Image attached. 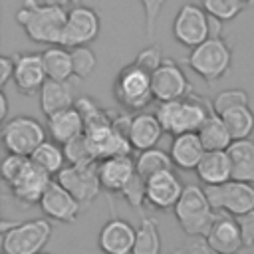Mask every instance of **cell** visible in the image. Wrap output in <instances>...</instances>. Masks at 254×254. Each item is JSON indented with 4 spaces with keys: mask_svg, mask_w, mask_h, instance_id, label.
Segmentation results:
<instances>
[{
    "mask_svg": "<svg viewBox=\"0 0 254 254\" xmlns=\"http://www.w3.org/2000/svg\"><path fill=\"white\" fill-rule=\"evenodd\" d=\"M183 62L206 83H214L222 75H226V71L230 69L232 48L218 32H214L206 42L192 48Z\"/></svg>",
    "mask_w": 254,
    "mask_h": 254,
    "instance_id": "obj_5",
    "label": "cell"
},
{
    "mask_svg": "<svg viewBox=\"0 0 254 254\" xmlns=\"http://www.w3.org/2000/svg\"><path fill=\"white\" fill-rule=\"evenodd\" d=\"M163 133L165 131H163V127H161V123H159L155 113H145V111L133 113L129 141H131L133 149H137L139 153L157 147V143L163 137Z\"/></svg>",
    "mask_w": 254,
    "mask_h": 254,
    "instance_id": "obj_25",
    "label": "cell"
},
{
    "mask_svg": "<svg viewBox=\"0 0 254 254\" xmlns=\"http://www.w3.org/2000/svg\"><path fill=\"white\" fill-rule=\"evenodd\" d=\"M198 137L206 151H228V147L234 143L224 119L216 115L214 111L208 115L204 125L198 129Z\"/></svg>",
    "mask_w": 254,
    "mask_h": 254,
    "instance_id": "obj_27",
    "label": "cell"
},
{
    "mask_svg": "<svg viewBox=\"0 0 254 254\" xmlns=\"http://www.w3.org/2000/svg\"><path fill=\"white\" fill-rule=\"evenodd\" d=\"M206 242L218 254H238L246 246L238 218L226 216L222 212L218 214V218L214 220L210 232L206 234Z\"/></svg>",
    "mask_w": 254,
    "mask_h": 254,
    "instance_id": "obj_20",
    "label": "cell"
},
{
    "mask_svg": "<svg viewBox=\"0 0 254 254\" xmlns=\"http://www.w3.org/2000/svg\"><path fill=\"white\" fill-rule=\"evenodd\" d=\"M64 153H65V159H67V165H93L97 163L95 157H93V151L85 139V135H79L75 137L73 141L65 143L64 145Z\"/></svg>",
    "mask_w": 254,
    "mask_h": 254,
    "instance_id": "obj_37",
    "label": "cell"
},
{
    "mask_svg": "<svg viewBox=\"0 0 254 254\" xmlns=\"http://www.w3.org/2000/svg\"><path fill=\"white\" fill-rule=\"evenodd\" d=\"M139 67H143L145 71H149V73H153L163 62H165V58H163V52H161V48L159 46H147V48H143L137 56H135V60H133Z\"/></svg>",
    "mask_w": 254,
    "mask_h": 254,
    "instance_id": "obj_41",
    "label": "cell"
},
{
    "mask_svg": "<svg viewBox=\"0 0 254 254\" xmlns=\"http://www.w3.org/2000/svg\"><path fill=\"white\" fill-rule=\"evenodd\" d=\"M56 181L69 190L83 206L93 202L97 194L103 190L97 165H65L58 175Z\"/></svg>",
    "mask_w": 254,
    "mask_h": 254,
    "instance_id": "obj_11",
    "label": "cell"
},
{
    "mask_svg": "<svg viewBox=\"0 0 254 254\" xmlns=\"http://www.w3.org/2000/svg\"><path fill=\"white\" fill-rule=\"evenodd\" d=\"M101 30V20L99 14L89 8V6H73L67 10V20L62 32L60 46L64 48H79V46H89Z\"/></svg>",
    "mask_w": 254,
    "mask_h": 254,
    "instance_id": "obj_10",
    "label": "cell"
},
{
    "mask_svg": "<svg viewBox=\"0 0 254 254\" xmlns=\"http://www.w3.org/2000/svg\"><path fill=\"white\" fill-rule=\"evenodd\" d=\"M113 97L125 111H141L145 109L153 97L151 73L139 67L135 62L127 64L119 69L113 81Z\"/></svg>",
    "mask_w": 254,
    "mask_h": 254,
    "instance_id": "obj_6",
    "label": "cell"
},
{
    "mask_svg": "<svg viewBox=\"0 0 254 254\" xmlns=\"http://www.w3.org/2000/svg\"><path fill=\"white\" fill-rule=\"evenodd\" d=\"M210 113L212 109H208V103L196 93H189L183 99L159 103L155 111L163 131L173 137L181 133H198Z\"/></svg>",
    "mask_w": 254,
    "mask_h": 254,
    "instance_id": "obj_2",
    "label": "cell"
},
{
    "mask_svg": "<svg viewBox=\"0 0 254 254\" xmlns=\"http://www.w3.org/2000/svg\"><path fill=\"white\" fill-rule=\"evenodd\" d=\"M173 159L167 151L159 149V147H153V149H147V151H141L135 159V169H137V175L145 181H149L151 177L159 175V173H165V171H173Z\"/></svg>",
    "mask_w": 254,
    "mask_h": 254,
    "instance_id": "obj_29",
    "label": "cell"
},
{
    "mask_svg": "<svg viewBox=\"0 0 254 254\" xmlns=\"http://www.w3.org/2000/svg\"><path fill=\"white\" fill-rule=\"evenodd\" d=\"M65 2H69V4H75V6H79V2H81V0H65Z\"/></svg>",
    "mask_w": 254,
    "mask_h": 254,
    "instance_id": "obj_47",
    "label": "cell"
},
{
    "mask_svg": "<svg viewBox=\"0 0 254 254\" xmlns=\"http://www.w3.org/2000/svg\"><path fill=\"white\" fill-rule=\"evenodd\" d=\"M141 6H143V20H145V36L147 38H153L155 36V28H157V22H159V16L165 8V2L167 0H139Z\"/></svg>",
    "mask_w": 254,
    "mask_h": 254,
    "instance_id": "obj_40",
    "label": "cell"
},
{
    "mask_svg": "<svg viewBox=\"0 0 254 254\" xmlns=\"http://www.w3.org/2000/svg\"><path fill=\"white\" fill-rule=\"evenodd\" d=\"M185 185L173 171L159 173L147 181V204L157 210H175Z\"/></svg>",
    "mask_w": 254,
    "mask_h": 254,
    "instance_id": "obj_17",
    "label": "cell"
},
{
    "mask_svg": "<svg viewBox=\"0 0 254 254\" xmlns=\"http://www.w3.org/2000/svg\"><path fill=\"white\" fill-rule=\"evenodd\" d=\"M44 2L46 4H62V6L65 4V0H44Z\"/></svg>",
    "mask_w": 254,
    "mask_h": 254,
    "instance_id": "obj_46",
    "label": "cell"
},
{
    "mask_svg": "<svg viewBox=\"0 0 254 254\" xmlns=\"http://www.w3.org/2000/svg\"><path fill=\"white\" fill-rule=\"evenodd\" d=\"M230 135L234 141H242V139H248L254 131V111L250 109V105L246 107H238V109H232L228 113L222 115Z\"/></svg>",
    "mask_w": 254,
    "mask_h": 254,
    "instance_id": "obj_32",
    "label": "cell"
},
{
    "mask_svg": "<svg viewBox=\"0 0 254 254\" xmlns=\"http://www.w3.org/2000/svg\"><path fill=\"white\" fill-rule=\"evenodd\" d=\"M42 58H44V67H46L48 79L67 81L73 75L71 50H67L64 46H52L42 52Z\"/></svg>",
    "mask_w": 254,
    "mask_h": 254,
    "instance_id": "obj_28",
    "label": "cell"
},
{
    "mask_svg": "<svg viewBox=\"0 0 254 254\" xmlns=\"http://www.w3.org/2000/svg\"><path fill=\"white\" fill-rule=\"evenodd\" d=\"M135 242H137V228L115 214L101 226L97 234V246L103 254H131Z\"/></svg>",
    "mask_w": 254,
    "mask_h": 254,
    "instance_id": "obj_16",
    "label": "cell"
},
{
    "mask_svg": "<svg viewBox=\"0 0 254 254\" xmlns=\"http://www.w3.org/2000/svg\"><path fill=\"white\" fill-rule=\"evenodd\" d=\"M52 175H48L46 171H42L38 165L30 163L26 165V169L10 183L6 185L12 192V196L22 204V206H32V204H40L44 192L48 190V187L52 185Z\"/></svg>",
    "mask_w": 254,
    "mask_h": 254,
    "instance_id": "obj_14",
    "label": "cell"
},
{
    "mask_svg": "<svg viewBox=\"0 0 254 254\" xmlns=\"http://www.w3.org/2000/svg\"><path fill=\"white\" fill-rule=\"evenodd\" d=\"M208 200L216 212H226L240 218L254 210V185L242 181H228L218 187H204Z\"/></svg>",
    "mask_w": 254,
    "mask_h": 254,
    "instance_id": "obj_8",
    "label": "cell"
},
{
    "mask_svg": "<svg viewBox=\"0 0 254 254\" xmlns=\"http://www.w3.org/2000/svg\"><path fill=\"white\" fill-rule=\"evenodd\" d=\"M206 149L198 137V133H181L173 137L169 155L173 159V165L181 171H192L198 167L200 159L204 157Z\"/></svg>",
    "mask_w": 254,
    "mask_h": 254,
    "instance_id": "obj_22",
    "label": "cell"
},
{
    "mask_svg": "<svg viewBox=\"0 0 254 254\" xmlns=\"http://www.w3.org/2000/svg\"><path fill=\"white\" fill-rule=\"evenodd\" d=\"M46 127H48V133H50L52 141H56L60 145H65V143H69L75 137L85 133L83 117L75 109V105L69 107V109H64V111H58L54 115H48L46 117Z\"/></svg>",
    "mask_w": 254,
    "mask_h": 254,
    "instance_id": "obj_21",
    "label": "cell"
},
{
    "mask_svg": "<svg viewBox=\"0 0 254 254\" xmlns=\"http://www.w3.org/2000/svg\"><path fill=\"white\" fill-rule=\"evenodd\" d=\"M75 109L81 113L83 117V123L85 127H91V125H99V123H109L113 117L95 103V99H91L89 95H79L77 101H75Z\"/></svg>",
    "mask_w": 254,
    "mask_h": 254,
    "instance_id": "obj_36",
    "label": "cell"
},
{
    "mask_svg": "<svg viewBox=\"0 0 254 254\" xmlns=\"http://www.w3.org/2000/svg\"><path fill=\"white\" fill-rule=\"evenodd\" d=\"M4 254H40L52 238L50 218H32L24 222H0Z\"/></svg>",
    "mask_w": 254,
    "mask_h": 254,
    "instance_id": "obj_4",
    "label": "cell"
},
{
    "mask_svg": "<svg viewBox=\"0 0 254 254\" xmlns=\"http://www.w3.org/2000/svg\"><path fill=\"white\" fill-rule=\"evenodd\" d=\"M44 141L46 127L30 115H16L2 125V143L8 153L30 157Z\"/></svg>",
    "mask_w": 254,
    "mask_h": 254,
    "instance_id": "obj_7",
    "label": "cell"
},
{
    "mask_svg": "<svg viewBox=\"0 0 254 254\" xmlns=\"http://www.w3.org/2000/svg\"><path fill=\"white\" fill-rule=\"evenodd\" d=\"M194 171L204 187H218L232 181V165L228 151H206Z\"/></svg>",
    "mask_w": 254,
    "mask_h": 254,
    "instance_id": "obj_24",
    "label": "cell"
},
{
    "mask_svg": "<svg viewBox=\"0 0 254 254\" xmlns=\"http://www.w3.org/2000/svg\"><path fill=\"white\" fill-rule=\"evenodd\" d=\"M14 20L32 42L46 46H60L62 32L67 20V10H64L62 4L24 0L16 10Z\"/></svg>",
    "mask_w": 254,
    "mask_h": 254,
    "instance_id": "obj_1",
    "label": "cell"
},
{
    "mask_svg": "<svg viewBox=\"0 0 254 254\" xmlns=\"http://www.w3.org/2000/svg\"><path fill=\"white\" fill-rule=\"evenodd\" d=\"M97 171H99L103 190L115 192V194H121L123 189L131 183V179L137 175L135 159H131V155H119V157H109L105 161H99Z\"/></svg>",
    "mask_w": 254,
    "mask_h": 254,
    "instance_id": "obj_19",
    "label": "cell"
},
{
    "mask_svg": "<svg viewBox=\"0 0 254 254\" xmlns=\"http://www.w3.org/2000/svg\"><path fill=\"white\" fill-rule=\"evenodd\" d=\"M121 196L129 202V206H131L133 210L141 212L143 202H147V181L141 179L139 175H135V177L131 179V183L123 189Z\"/></svg>",
    "mask_w": 254,
    "mask_h": 254,
    "instance_id": "obj_38",
    "label": "cell"
},
{
    "mask_svg": "<svg viewBox=\"0 0 254 254\" xmlns=\"http://www.w3.org/2000/svg\"><path fill=\"white\" fill-rule=\"evenodd\" d=\"M2 254H4V252H2Z\"/></svg>",
    "mask_w": 254,
    "mask_h": 254,
    "instance_id": "obj_50",
    "label": "cell"
},
{
    "mask_svg": "<svg viewBox=\"0 0 254 254\" xmlns=\"http://www.w3.org/2000/svg\"><path fill=\"white\" fill-rule=\"evenodd\" d=\"M212 36L208 14L198 4H183L173 20V38L185 48H196Z\"/></svg>",
    "mask_w": 254,
    "mask_h": 254,
    "instance_id": "obj_9",
    "label": "cell"
},
{
    "mask_svg": "<svg viewBox=\"0 0 254 254\" xmlns=\"http://www.w3.org/2000/svg\"><path fill=\"white\" fill-rule=\"evenodd\" d=\"M30 159H32L34 165H38L42 171H46L52 177H56L67 165V159H65V153H64V145H60L56 141H44L30 155Z\"/></svg>",
    "mask_w": 254,
    "mask_h": 254,
    "instance_id": "obj_30",
    "label": "cell"
},
{
    "mask_svg": "<svg viewBox=\"0 0 254 254\" xmlns=\"http://www.w3.org/2000/svg\"><path fill=\"white\" fill-rule=\"evenodd\" d=\"M200 6L216 22H230L246 8L238 0H200Z\"/></svg>",
    "mask_w": 254,
    "mask_h": 254,
    "instance_id": "obj_34",
    "label": "cell"
},
{
    "mask_svg": "<svg viewBox=\"0 0 254 254\" xmlns=\"http://www.w3.org/2000/svg\"><path fill=\"white\" fill-rule=\"evenodd\" d=\"M131 254H163L159 226L153 216H143V220L137 228V242H135V248Z\"/></svg>",
    "mask_w": 254,
    "mask_h": 254,
    "instance_id": "obj_31",
    "label": "cell"
},
{
    "mask_svg": "<svg viewBox=\"0 0 254 254\" xmlns=\"http://www.w3.org/2000/svg\"><path fill=\"white\" fill-rule=\"evenodd\" d=\"M81 206L83 204L69 190H65L56 179L52 181V185L48 187V190L44 192L40 200V208L46 214V218L62 222V224L75 222V218L81 212Z\"/></svg>",
    "mask_w": 254,
    "mask_h": 254,
    "instance_id": "obj_15",
    "label": "cell"
},
{
    "mask_svg": "<svg viewBox=\"0 0 254 254\" xmlns=\"http://www.w3.org/2000/svg\"><path fill=\"white\" fill-rule=\"evenodd\" d=\"M240 228H242V236H244V244L246 246H254V210H250L248 214L238 218Z\"/></svg>",
    "mask_w": 254,
    "mask_h": 254,
    "instance_id": "obj_44",
    "label": "cell"
},
{
    "mask_svg": "<svg viewBox=\"0 0 254 254\" xmlns=\"http://www.w3.org/2000/svg\"><path fill=\"white\" fill-rule=\"evenodd\" d=\"M77 97L79 95H75V87L69 79L67 81L48 79L40 89V109L48 117V115H54L58 111L73 107Z\"/></svg>",
    "mask_w": 254,
    "mask_h": 254,
    "instance_id": "obj_23",
    "label": "cell"
},
{
    "mask_svg": "<svg viewBox=\"0 0 254 254\" xmlns=\"http://www.w3.org/2000/svg\"><path fill=\"white\" fill-rule=\"evenodd\" d=\"M14 58H16V71L12 81L16 89L24 95H32L36 91L40 93L42 85L48 81L42 54L30 52V54H18Z\"/></svg>",
    "mask_w": 254,
    "mask_h": 254,
    "instance_id": "obj_18",
    "label": "cell"
},
{
    "mask_svg": "<svg viewBox=\"0 0 254 254\" xmlns=\"http://www.w3.org/2000/svg\"><path fill=\"white\" fill-rule=\"evenodd\" d=\"M30 163V157H24V155H14V153H8L4 159H2V165H0V175H2V181L6 185H10L24 169L26 165Z\"/></svg>",
    "mask_w": 254,
    "mask_h": 254,
    "instance_id": "obj_39",
    "label": "cell"
},
{
    "mask_svg": "<svg viewBox=\"0 0 254 254\" xmlns=\"http://www.w3.org/2000/svg\"><path fill=\"white\" fill-rule=\"evenodd\" d=\"M151 85H153V97L159 103L183 99L190 93V83L183 67L169 58H165V62L151 73Z\"/></svg>",
    "mask_w": 254,
    "mask_h": 254,
    "instance_id": "obj_12",
    "label": "cell"
},
{
    "mask_svg": "<svg viewBox=\"0 0 254 254\" xmlns=\"http://www.w3.org/2000/svg\"><path fill=\"white\" fill-rule=\"evenodd\" d=\"M40 254H52V252H40Z\"/></svg>",
    "mask_w": 254,
    "mask_h": 254,
    "instance_id": "obj_49",
    "label": "cell"
},
{
    "mask_svg": "<svg viewBox=\"0 0 254 254\" xmlns=\"http://www.w3.org/2000/svg\"><path fill=\"white\" fill-rule=\"evenodd\" d=\"M173 212L187 236H204V238L220 214L212 208L206 190L198 185H185V190Z\"/></svg>",
    "mask_w": 254,
    "mask_h": 254,
    "instance_id": "obj_3",
    "label": "cell"
},
{
    "mask_svg": "<svg viewBox=\"0 0 254 254\" xmlns=\"http://www.w3.org/2000/svg\"><path fill=\"white\" fill-rule=\"evenodd\" d=\"M238 2H242V4H244V6H248V4H252V2H254V0H238Z\"/></svg>",
    "mask_w": 254,
    "mask_h": 254,
    "instance_id": "obj_48",
    "label": "cell"
},
{
    "mask_svg": "<svg viewBox=\"0 0 254 254\" xmlns=\"http://www.w3.org/2000/svg\"><path fill=\"white\" fill-rule=\"evenodd\" d=\"M167 254H218V252L212 250V246L206 242L204 236H189L179 248H175Z\"/></svg>",
    "mask_w": 254,
    "mask_h": 254,
    "instance_id": "obj_42",
    "label": "cell"
},
{
    "mask_svg": "<svg viewBox=\"0 0 254 254\" xmlns=\"http://www.w3.org/2000/svg\"><path fill=\"white\" fill-rule=\"evenodd\" d=\"M85 139L93 151L95 161H105L109 157H119V155H131L133 145L129 139L121 137L115 129H113V119L109 123H99V125H91L85 127Z\"/></svg>",
    "mask_w": 254,
    "mask_h": 254,
    "instance_id": "obj_13",
    "label": "cell"
},
{
    "mask_svg": "<svg viewBox=\"0 0 254 254\" xmlns=\"http://www.w3.org/2000/svg\"><path fill=\"white\" fill-rule=\"evenodd\" d=\"M6 117H8V97H6V93L2 91V93H0V121L6 123V121H8Z\"/></svg>",
    "mask_w": 254,
    "mask_h": 254,
    "instance_id": "obj_45",
    "label": "cell"
},
{
    "mask_svg": "<svg viewBox=\"0 0 254 254\" xmlns=\"http://www.w3.org/2000/svg\"><path fill=\"white\" fill-rule=\"evenodd\" d=\"M228 157L232 165V179L254 185V141H234L228 147Z\"/></svg>",
    "mask_w": 254,
    "mask_h": 254,
    "instance_id": "obj_26",
    "label": "cell"
},
{
    "mask_svg": "<svg viewBox=\"0 0 254 254\" xmlns=\"http://www.w3.org/2000/svg\"><path fill=\"white\" fill-rule=\"evenodd\" d=\"M71 65H73V77L77 79H87L95 65H97V56L91 48L87 46H79L71 50Z\"/></svg>",
    "mask_w": 254,
    "mask_h": 254,
    "instance_id": "obj_35",
    "label": "cell"
},
{
    "mask_svg": "<svg viewBox=\"0 0 254 254\" xmlns=\"http://www.w3.org/2000/svg\"><path fill=\"white\" fill-rule=\"evenodd\" d=\"M250 105V97H248V91L244 89H238V87H228V89H222L214 95L212 103H210V109L216 113V115H224L232 109H238V107H246Z\"/></svg>",
    "mask_w": 254,
    "mask_h": 254,
    "instance_id": "obj_33",
    "label": "cell"
},
{
    "mask_svg": "<svg viewBox=\"0 0 254 254\" xmlns=\"http://www.w3.org/2000/svg\"><path fill=\"white\" fill-rule=\"evenodd\" d=\"M14 71H16V58L2 56L0 58V87H6V83L14 79Z\"/></svg>",
    "mask_w": 254,
    "mask_h": 254,
    "instance_id": "obj_43",
    "label": "cell"
}]
</instances>
